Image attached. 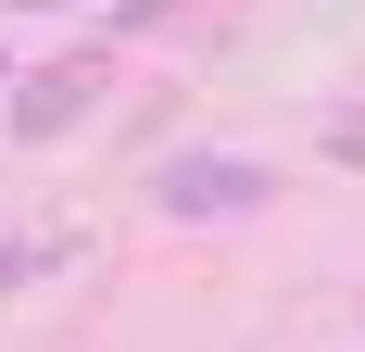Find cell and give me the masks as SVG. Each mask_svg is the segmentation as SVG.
<instances>
[{
  "label": "cell",
  "mask_w": 365,
  "mask_h": 352,
  "mask_svg": "<svg viewBox=\"0 0 365 352\" xmlns=\"http://www.w3.org/2000/svg\"><path fill=\"white\" fill-rule=\"evenodd\" d=\"M113 101V51H63V63H38V76H13V139H76L88 113Z\"/></svg>",
  "instance_id": "obj_1"
},
{
  "label": "cell",
  "mask_w": 365,
  "mask_h": 352,
  "mask_svg": "<svg viewBox=\"0 0 365 352\" xmlns=\"http://www.w3.org/2000/svg\"><path fill=\"white\" fill-rule=\"evenodd\" d=\"M151 202L177 214V227H202V214H264L277 202V164H252V151H177V164L151 176Z\"/></svg>",
  "instance_id": "obj_2"
},
{
  "label": "cell",
  "mask_w": 365,
  "mask_h": 352,
  "mask_svg": "<svg viewBox=\"0 0 365 352\" xmlns=\"http://www.w3.org/2000/svg\"><path fill=\"white\" fill-rule=\"evenodd\" d=\"M51 264H76V239H0V289H26V277H51Z\"/></svg>",
  "instance_id": "obj_3"
},
{
  "label": "cell",
  "mask_w": 365,
  "mask_h": 352,
  "mask_svg": "<svg viewBox=\"0 0 365 352\" xmlns=\"http://www.w3.org/2000/svg\"><path fill=\"white\" fill-rule=\"evenodd\" d=\"M164 13H189V0H113V26L139 38V26H164Z\"/></svg>",
  "instance_id": "obj_4"
},
{
  "label": "cell",
  "mask_w": 365,
  "mask_h": 352,
  "mask_svg": "<svg viewBox=\"0 0 365 352\" xmlns=\"http://www.w3.org/2000/svg\"><path fill=\"white\" fill-rule=\"evenodd\" d=\"M340 151H353V164H365V113H340Z\"/></svg>",
  "instance_id": "obj_5"
},
{
  "label": "cell",
  "mask_w": 365,
  "mask_h": 352,
  "mask_svg": "<svg viewBox=\"0 0 365 352\" xmlns=\"http://www.w3.org/2000/svg\"><path fill=\"white\" fill-rule=\"evenodd\" d=\"M13 13H63V0H13Z\"/></svg>",
  "instance_id": "obj_6"
},
{
  "label": "cell",
  "mask_w": 365,
  "mask_h": 352,
  "mask_svg": "<svg viewBox=\"0 0 365 352\" xmlns=\"http://www.w3.org/2000/svg\"><path fill=\"white\" fill-rule=\"evenodd\" d=\"M0 88H13V38H0Z\"/></svg>",
  "instance_id": "obj_7"
}]
</instances>
